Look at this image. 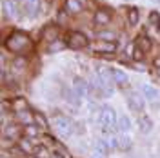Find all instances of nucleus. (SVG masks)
<instances>
[{
    "instance_id": "1",
    "label": "nucleus",
    "mask_w": 160,
    "mask_h": 158,
    "mask_svg": "<svg viewBox=\"0 0 160 158\" xmlns=\"http://www.w3.org/2000/svg\"><path fill=\"white\" fill-rule=\"evenodd\" d=\"M33 47V42L31 38L22 33V31H13L9 37L6 38V49H9L11 53H17V55H22L26 51H29Z\"/></svg>"
},
{
    "instance_id": "2",
    "label": "nucleus",
    "mask_w": 160,
    "mask_h": 158,
    "mask_svg": "<svg viewBox=\"0 0 160 158\" xmlns=\"http://www.w3.org/2000/svg\"><path fill=\"white\" fill-rule=\"evenodd\" d=\"M117 122H118V116H117V113H115V109H113V107H109V106H104V107L100 109V113H98V124L104 127V133H106V135L109 133V129L118 127V126H117Z\"/></svg>"
},
{
    "instance_id": "3",
    "label": "nucleus",
    "mask_w": 160,
    "mask_h": 158,
    "mask_svg": "<svg viewBox=\"0 0 160 158\" xmlns=\"http://www.w3.org/2000/svg\"><path fill=\"white\" fill-rule=\"evenodd\" d=\"M66 44L69 46L71 49H82V47H88L89 46V40H88V37L82 31H69Z\"/></svg>"
},
{
    "instance_id": "4",
    "label": "nucleus",
    "mask_w": 160,
    "mask_h": 158,
    "mask_svg": "<svg viewBox=\"0 0 160 158\" xmlns=\"http://www.w3.org/2000/svg\"><path fill=\"white\" fill-rule=\"evenodd\" d=\"M53 127L57 131V135L60 136H71L73 135V122L69 118H66V116H55L53 120Z\"/></svg>"
},
{
    "instance_id": "5",
    "label": "nucleus",
    "mask_w": 160,
    "mask_h": 158,
    "mask_svg": "<svg viewBox=\"0 0 160 158\" xmlns=\"http://www.w3.org/2000/svg\"><path fill=\"white\" fill-rule=\"evenodd\" d=\"M142 95H144L146 102H149L151 107L157 109L160 106V93H158L157 87H153L149 84H144V86H142Z\"/></svg>"
},
{
    "instance_id": "6",
    "label": "nucleus",
    "mask_w": 160,
    "mask_h": 158,
    "mask_svg": "<svg viewBox=\"0 0 160 158\" xmlns=\"http://www.w3.org/2000/svg\"><path fill=\"white\" fill-rule=\"evenodd\" d=\"M128 106H129L131 111H135V113H142L144 107H146V98H144V95L142 93H129V96H128Z\"/></svg>"
},
{
    "instance_id": "7",
    "label": "nucleus",
    "mask_w": 160,
    "mask_h": 158,
    "mask_svg": "<svg viewBox=\"0 0 160 158\" xmlns=\"http://www.w3.org/2000/svg\"><path fill=\"white\" fill-rule=\"evenodd\" d=\"M91 49L95 53H106V55H111V53H117L118 49V44L117 42H108V40H100L97 44H91Z\"/></svg>"
},
{
    "instance_id": "8",
    "label": "nucleus",
    "mask_w": 160,
    "mask_h": 158,
    "mask_svg": "<svg viewBox=\"0 0 160 158\" xmlns=\"http://www.w3.org/2000/svg\"><path fill=\"white\" fill-rule=\"evenodd\" d=\"M2 13L4 17L9 20H17L18 18V6L15 0H2Z\"/></svg>"
},
{
    "instance_id": "9",
    "label": "nucleus",
    "mask_w": 160,
    "mask_h": 158,
    "mask_svg": "<svg viewBox=\"0 0 160 158\" xmlns=\"http://www.w3.org/2000/svg\"><path fill=\"white\" fill-rule=\"evenodd\" d=\"M93 20H95L97 26H108L111 20H113V11L108 9V7H100V9L95 11Z\"/></svg>"
},
{
    "instance_id": "10",
    "label": "nucleus",
    "mask_w": 160,
    "mask_h": 158,
    "mask_svg": "<svg viewBox=\"0 0 160 158\" xmlns=\"http://www.w3.org/2000/svg\"><path fill=\"white\" fill-rule=\"evenodd\" d=\"M62 96H64V100H66L69 106L80 107V98H82V96H80L73 87H64V89H62Z\"/></svg>"
},
{
    "instance_id": "11",
    "label": "nucleus",
    "mask_w": 160,
    "mask_h": 158,
    "mask_svg": "<svg viewBox=\"0 0 160 158\" xmlns=\"http://www.w3.org/2000/svg\"><path fill=\"white\" fill-rule=\"evenodd\" d=\"M73 89L78 93L80 96H86V95H89L91 93V84L89 82H86L84 78L77 77V78L73 80Z\"/></svg>"
},
{
    "instance_id": "12",
    "label": "nucleus",
    "mask_w": 160,
    "mask_h": 158,
    "mask_svg": "<svg viewBox=\"0 0 160 158\" xmlns=\"http://www.w3.org/2000/svg\"><path fill=\"white\" fill-rule=\"evenodd\" d=\"M64 7H66V11H68L69 15H78L86 6H84L80 0H66V2H64Z\"/></svg>"
},
{
    "instance_id": "13",
    "label": "nucleus",
    "mask_w": 160,
    "mask_h": 158,
    "mask_svg": "<svg viewBox=\"0 0 160 158\" xmlns=\"http://www.w3.org/2000/svg\"><path fill=\"white\" fill-rule=\"evenodd\" d=\"M18 149L24 153V155H35V146H33V142H31L29 136H24V138L18 140Z\"/></svg>"
},
{
    "instance_id": "14",
    "label": "nucleus",
    "mask_w": 160,
    "mask_h": 158,
    "mask_svg": "<svg viewBox=\"0 0 160 158\" xmlns=\"http://www.w3.org/2000/svg\"><path fill=\"white\" fill-rule=\"evenodd\" d=\"M111 78H113V82L117 86H128V82H129L128 75L122 69H111Z\"/></svg>"
},
{
    "instance_id": "15",
    "label": "nucleus",
    "mask_w": 160,
    "mask_h": 158,
    "mask_svg": "<svg viewBox=\"0 0 160 158\" xmlns=\"http://www.w3.org/2000/svg\"><path fill=\"white\" fill-rule=\"evenodd\" d=\"M138 127H140L142 133L149 135L151 131H153V120H151L148 115H142V116H138Z\"/></svg>"
},
{
    "instance_id": "16",
    "label": "nucleus",
    "mask_w": 160,
    "mask_h": 158,
    "mask_svg": "<svg viewBox=\"0 0 160 158\" xmlns=\"http://www.w3.org/2000/svg\"><path fill=\"white\" fill-rule=\"evenodd\" d=\"M24 9L29 17H35L40 9V0H24Z\"/></svg>"
},
{
    "instance_id": "17",
    "label": "nucleus",
    "mask_w": 160,
    "mask_h": 158,
    "mask_svg": "<svg viewBox=\"0 0 160 158\" xmlns=\"http://www.w3.org/2000/svg\"><path fill=\"white\" fill-rule=\"evenodd\" d=\"M131 146H133V140H131V136L128 135V133L118 135V149L120 151H129Z\"/></svg>"
},
{
    "instance_id": "18",
    "label": "nucleus",
    "mask_w": 160,
    "mask_h": 158,
    "mask_svg": "<svg viewBox=\"0 0 160 158\" xmlns=\"http://www.w3.org/2000/svg\"><path fill=\"white\" fill-rule=\"evenodd\" d=\"M17 120L22 122L24 126H28V124H33V122H35V115H31L28 109H26V111H18V113H17Z\"/></svg>"
},
{
    "instance_id": "19",
    "label": "nucleus",
    "mask_w": 160,
    "mask_h": 158,
    "mask_svg": "<svg viewBox=\"0 0 160 158\" xmlns=\"http://www.w3.org/2000/svg\"><path fill=\"white\" fill-rule=\"evenodd\" d=\"M117 126H118L120 133H128V131H131V120H129V116H126V115H120V116H118V122H117Z\"/></svg>"
},
{
    "instance_id": "20",
    "label": "nucleus",
    "mask_w": 160,
    "mask_h": 158,
    "mask_svg": "<svg viewBox=\"0 0 160 158\" xmlns=\"http://www.w3.org/2000/svg\"><path fill=\"white\" fill-rule=\"evenodd\" d=\"M42 38L46 40V42H55V40L58 38V29H57V27H53V26L46 27L44 35H42Z\"/></svg>"
},
{
    "instance_id": "21",
    "label": "nucleus",
    "mask_w": 160,
    "mask_h": 158,
    "mask_svg": "<svg viewBox=\"0 0 160 158\" xmlns=\"http://www.w3.org/2000/svg\"><path fill=\"white\" fill-rule=\"evenodd\" d=\"M140 20V13L137 7H129L128 9V22H129V26H137Z\"/></svg>"
},
{
    "instance_id": "22",
    "label": "nucleus",
    "mask_w": 160,
    "mask_h": 158,
    "mask_svg": "<svg viewBox=\"0 0 160 158\" xmlns=\"http://www.w3.org/2000/svg\"><path fill=\"white\" fill-rule=\"evenodd\" d=\"M24 133H26V136H29V138H37L40 135V127L35 126V124H28V126H24Z\"/></svg>"
},
{
    "instance_id": "23",
    "label": "nucleus",
    "mask_w": 160,
    "mask_h": 158,
    "mask_svg": "<svg viewBox=\"0 0 160 158\" xmlns=\"http://www.w3.org/2000/svg\"><path fill=\"white\" fill-rule=\"evenodd\" d=\"M135 46H137V47H140L144 53H148V51L151 49V40L148 38V37H140V38L137 40V44H135Z\"/></svg>"
},
{
    "instance_id": "24",
    "label": "nucleus",
    "mask_w": 160,
    "mask_h": 158,
    "mask_svg": "<svg viewBox=\"0 0 160 158\" xmlns=\"http://www.w3.org/2000/svg\"><path fill=\"white\" fill-rule=\"evenodd\" d=\"M11 107H13V111H17V113H18V111H26V109H28V102L24 98H17V100L11 102Z\"/></svg>"
},
{
    "instance_id": "25",
    "label": "nucleus",
    "mask_w": 160,
    "mask_h": 158,
    "mask_svg": "<svg viewBox=\"0 0 160 158\" xmlns=\"http://www.w3.org/2000/svg\"><path fill=\"white\" fill-rule=\"evenodd\" d=\"M17 135H18V127L17 126H8V127H4L2 138H15Z\"/></svg>"
},
{
    "instance_id": "26",
    "label": "nucleus",
    "mask_w": 160,
    "mask_h": 158,
    "mask_svg": "<svg viewBox=\"0 0 160 158\" xmlns=\"http://www.w3.org/2000/svg\"><path fill=\"white\" fill-rule=\"evenodd\" d=\"M68 44H64V42H60V40H55V42H49V46H48V51L49 53H58L66 47Z\"/></svg>"
},
{
    "instance_id": "27",
    "label": "nucleus",
    "mask_w": 160,
    "mask_h": 158,
    "mask_svg": "<svg viewBox=\"0 0 160 158\" xmlns=\"http://www.w3.org/2000/svg\"><path fill=\"white\" fill-rule=\"evenodd\" d=\"M93 149H97V151H100V153H104V155H108L111 149L108 147V144H106V140H97L95 142V147Z\"/></svg>"
},
{
    "instance_id": "28",
    "label": "nucleus",
    "mask_w": 160,
    "mask_h": 158,
    "mask_svg": "<svg viewBox=\"0 0 160 158\" xmlns=\"http://www.w3.org/2000/svg\"><path fill=\"white\" fill-rule=\"evenodd\" d=\"M35 115V122L38 124V127H42V129H48L49 126H48V120H46V116L44 115H40V113H33Z\"/></svg>"
},
{
    "instance_id": "29",
    "label": "nucleus",
    "mask_w": 160,
    "mask_h": 158,
    "mask_svg": "<svg viewBox=\"0 0 160 158\" xmlns=\"http://www.w3.org/2000/svg\"><path fill=\"white\" fill-rule=\"evenodd\" d=\"M106 140V144H108V147L113 151V149H118V136H115V135H111V136H108Z\"/></svg>"
},
{
    "instance_id": "30",
    "label": "nucleus",
    "mask_w": 160,
    "mask_h": 158,
    "mask_svg": "<svg viewBox=\"0 0 160 158\" xmlns=\"http://www.w3.org/2000/svg\"><path fill=\"white\" fill-rule=\"evenodd\" d=\"M35 156L37 158H51L49 153H48V149H46V146H37V149H35Z\"/></svg>"
},
{
    "instance_id": "31",
    "label": "nucleus",
    "mask_w": 160,
    "mask_h": 158,
    "mask_svg": "<svg viewBox=\"0 0 160 158\" xmlns=\"http://www.w3.org/2000/svg\"><path fill=\"white\" fill-rule=\"evenodd\" d=\"M100 40H108V42H117V33H98Z\"/></svg>"
},
{
    "instance_id": "32",
    "label": "nucleus",
    "mask_w": 160,
    "mask_h": 158,
    "mask_svg": "<svg viewBox=\"0 0 160 158\" xmlns=\"http://www.w3.org/2000/svg\"><path fill=\"white\" fill-rule=\"evenodd\" d=\"M13 67L24 69V67H26V58H24V57H17V58L13 60Z\"/></svg>"
},
{
    "instance_id": "33",
    "label": "nucleus",
    "mask_w": 160,
    "mask_h": 158,
    "mask_svg": "<svg viewBox=\"0 0 160 158\" xmlns=\"http://www.w3.org/2000/svg\"><path fill=\"white\" fill-rule=\"evenodd\" d=\"M144 57H146V53H144V51L140 49V47H137V46H135V51H133V57H131V58L133 60H144Z\"/></svg>"
},
{
    "instance_id": "34",
    "label": "nucleus",
    "mask_w": 160,
    "mask_h": 158,
    "mask_svg": "<svg viewBox=\"0 0 160 158\" xmlns=\"http://www.w3.org/2000/svg\"><path fill=\"white\" fill-rule=\"evenodd\" d=\"M53 155H57L58 158H71V156H69V153H68L66 149H62V147H55Z\"/></svg>"
},
{
    "instance_id": "35",
    "label": "nucleus",
    "mask_w": 160,
    "mask_h": 158,
    "mask_svg": "<svg viewBox=\"0 0 160 158\" xmlns=\"http://www.w3.org/2000/svg\"><path fill=\"white\" fill-rule=\"evenodd\" d=\"M89 158H106V155H104V153H100V151H97V149H93Z\"/></svg>"
},
{
    "instance_id": "36",
    "label": "nucleus",
    "mask_w": 160,
    "mask_h": 158,
    "mask_svg": "<svg viewBox=\"0 0 160 158\" xmlns=\"http://www.w3.org/2000/svg\"><path fill=\"white\" fill-rule=\"evenodd\" d=\"M153 67L157 71L160 69V57H155V58H153Z\"/></svg>"
},
{
    "instance_id": "37",
    "label": "nucleus",
    "mask_w": 160,
    "mask_h": 158,
    "mask_svg": "<svg viewBox=\"0 0 160 158\" xmlns=\"http://www.w3.org/2000/svg\"><path fill=\"white\" fill-rule=\"evenodd\" d=\"M151 22H153V24H155V26H157V22H158L160 20V17H158V13H151Z\"/></svg>"
},
{
    "instance_id": "38",
    "label": "nucleus",
    "mask_w": 160,
    "mask_h": 158,
    "mask_svg": "<svg viewBox=\"0 0 160 158\" xmlns=\"http://www.w3.org/2000/svg\"><path fill=\"white\" fill-rule=\"evenodd\" d=\"M157 31H158V33H160V20H158V22H157Z\"/></svg>"
},
{
    "instance_id": "39",
    "label": "nucleus",
    "mask_w": 160,
    "mask_h": 158,
    "mask_svg": "<svg viewBox=\"0 0 160 158\" xmlns=\"http://www.w3.org/2000/svg\"><path fill=\"white\" fill-rule=\"evenodd\" d=\"M46 2H51V0H46Z\"/></svg>"
}]
</instances>
